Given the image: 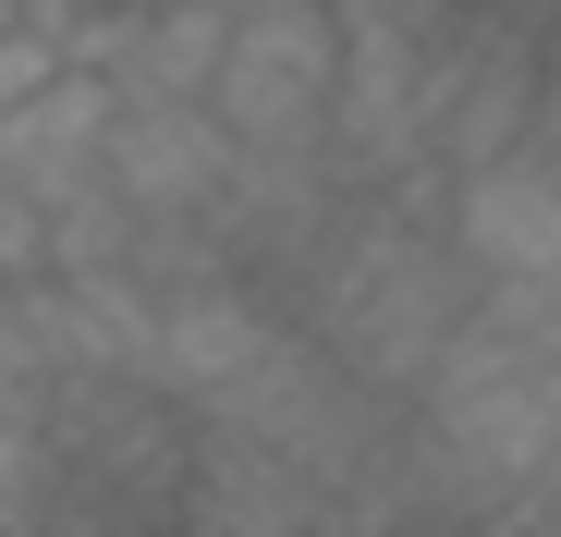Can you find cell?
Listing matches in <instances>:
<instances>
[{
  "label": "cell",
  "instance_id": "cell-6",
  "mask_svg": "<svg viewBox=\"0 0 561 537\" xmlns=\"http://www.w3.org/2000/svg\"><path fill=\"white\" fill-rule=\"evenodd\" d=\"M244 0H85V61L123 99H208Z\"/></svg>",
  "mask_w": 561,
  "mask_h": 537
},
{
  "label": "cell",
  "instance_id": "cell-8",
  "mask_svg": "<svg viewBox=\"0 0 561 537\" xmlns=\"http://www.w3.org/2000/svg\"><path fill=\"white\" fill-rule=\"evenodd\" d=\"M549 501H561V477H549Z\"/></svg>",
  "mask_w": 561,
  "mask_h": 537
},
{
  "label": "cell",
  "instance_id": "cell-7",
  "mask_svg": "<svg viewBox=\"0 0 561 537\" xmlns=\"http://www.w3.org/2000/svg\"><path fill=\"white\" fill-rule=\"evenodd\" d=\"M49 477H61V453H49V415L0 391V525H25V513L49 501Z\"/></svg>",
  "mask_w": 561,
  "mask_h": 537
},
{
  "label": "cell",
  "instance_id": "cell-1",
  "mask_svg": "<svg viewBox=\"0 0 561 537\" xmlns=\"http://www.w3.org/2000/svg\"><path fill=\"white\" fill-rule=\"evenodd\" d=\"M415 208L427 196H354L306 256H294V294H306V330L342 354V367L366 379V391H427V367L451 354V330H463V244H451V220L439 232H415Z\"/></svg>",
  "mask_w": 561,
  "mask_h": 537
},
{
  "label": "cell",
  "instance_id": "cell-3",
  "mask_svg": "<svg viewBox=\"0 0 561 537\" xmlns=\"http://www.w3.org/2000/svg\"><path fill=\"white\" fill-rule=\"evenodd\" d=\"M244 135L220 123V99H123L111 111V196L147 232H220Z\"/></svg>",
  "mask_w": 561,
  "mask_h": 537
},
{
  "label": "cell",
  "instance_id": "cell-2",
  "mask_svg": "<svg viewBox=\"0 0 561 537\" xmlns=\"http://www.w3.org/2000/svg\"><path fill=\"white\" fill-rule=\"evenodd\" d=\"M208 99L232 135H318L342 99V0H244Z\"/></svg>",
  "mask_w": 561,
  "mask_h": 537
},
{
  "label": "cell",
  "instance_id": "cell-5",
  "mask_svg": "<svg viewBox=\"0 0 561 537\" xmlns=\"http://www.w3.org/2000/svg\"><path fill=\"white\" fill-rule=\"evenodd\" d=\"M451 244L477 282H561V147H501L477 171H451Z\"/></svg>",
  "mask_w": 561,
  "mask_h": 537
},
{
  "label": "cell",
  "instance_id": "cell-4",
  "mask_svg": "<svg viewBox=\"0 0 561 537\" xmlns=\"http://www.w3.org/2000/svg\"><path fill=\"white\" fill-rule=\"evenodd\" d=\"M111 111H123V85H111L99 61H73L61 85L13 99V111H0V184H13L37 220L111 196Z\"/></svg>",
  "mask_w": 561,
  "mask_h": 537
}]
</instances>
